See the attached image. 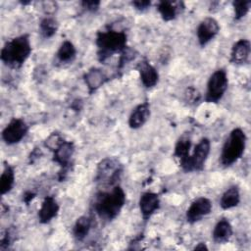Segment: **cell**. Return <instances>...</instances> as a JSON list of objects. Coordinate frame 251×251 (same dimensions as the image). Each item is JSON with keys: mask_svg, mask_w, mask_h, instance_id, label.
Instances as JSON below:
<instances>
[{"mask_svg": "<svg viewBox=\"0 0 251 251\" xmlns=\"http://www.w3.org/2000/svg\"><path fill=\"white\" fill-rule=\"evenodd\" d=\"M83 78L89 93L95 92L108 80V77L105 75V73L98 68H91L90 70H88L84 74Z\"/></svg>", "mask_w": 251, "mask_h": 251, "instance_id": "obj_17", "label": "cell"}, {"mask_svg": "<svg viewBox=\"0 0 251 251\" xmlns=\"http://www.w3.org/2000/svg\"><path fill=\"white\" fill-rule=\"evenodd\" d=\"M91 228V220L86 216H81L76 219L75 226H74V236L76 240L81 241L83 240L86 235L89 233Z\"/></svg>", "mask_w": 251, "mask_h": 251, "instance_id": "obj_22", "label": "cell"}, {"mask_svg": "<svg viewBox=\"0 0 251 251\" xmlns=\"http://www.w3.org/2000/svg\"><path fill=\"white\" fill-rule=\"evenodd\" d=\"M228 80L224 69H219L212 74L207 83L205 100L209 103H217L224 96L227 88Z\"/></svg>", "mask_w": 251, "mask_h": 251, "instance_id": "obj_6", "label": "cell"}, {"mask_svg": "<svg viewBox=\"0 0 251 251\" xmlns=\"http://www.w3.org/2000/svg\"><path fill=\"white\" fill-rule=\"evenodd\" d=\"M126 203V193L120 185H115L108 192H100L96 196L94 209L97 215L104 220H114Z\"/></svg>", "mask_w": 251, "mask_h": 251, "instance_id": "obj_1", "label": "cell"}, {"mask_svg": "<svg viewBox=\"0 0 251 251\" xmlns=\"http://www.w3.org/2000/svg\"><path fill=\"white\" fill-rule=\"evenodd\" d=\"M35 196V194L33 193V192H31V191H28V192H25V194H24V197H23V200L26 203V204H28L32 199H33V197Z\"/></svg>", "mask_w": 251, "mask_h": 251, "instance_id": "obj_30", "label": "cell"}, {"mask_svg": "<svg viewBox=\"0 0 251 251\" xmlns=\"http://www.w3.org/2000/svg\"><path fill=\"white\" fill-rule=\"evenodd\" d=\"M239 201H240L239 189L236 185H232L223 193L220 200V206L224 210H228L236 207Z\"/></svg>", "mask_w": 251, "mask_h": 251, "instance_id": "obj_20", "label": "cell"}, {"mask_svg": "<svg viewBox=\"0 0 251 251\" xmlns=\"http://www.w3.org/2000/svg\"><path fill=\"white\" fill-rule=\"evenodd\" d=\"M64 141H65V140L63 139V137H62V135H61L60 133H58V132H52V133L46 138L44 144H45V146H46L49 150H51V151L54 152Z\"/></svg>", "mask_w": 251, "mask_h": 251, "instance_id": "obj_27", "label": "cell"}, {"mask_svg": "<svg viewBox=\"0 0 251 251\" xmlns=\"http://www.w3.org/2000/svg\"><path fill=\"white\" fill-rule=\"evenodd\" d=\"M81 5L82 7L87 10V11H90V12H95L98 10L99 6H100V1H94V0H91V1H82L81 2Z\"/></svg>", "mask_w": 251, "mask_h": 251, "instance_id": "obj_28", "label": "cell"}, {"mask_svg": "<svg viewBox=\"0 0 251 251\" xmlns=\"http://www.w3.org/2000/svg\"><path fill=\"white\" fill-rule=\"evenodd\" d=\"M28 126L22 119L14 118L2 131V139L8 145L19 143L27 133Z\"/></svg>", "mask_w": 251, "mask_h": 251, "instance_id": "obj_8", "label": "cell"}, {"mask_svg": "<svg viewBox=\"0 0 251 251\" xmlns=\"http://www.w3.org/2000/svg\"><path fill=\"white\" fill-rule=\"evenodd\" d=\"M211 144L208 138H202L195 146L193 153L179 160L181 169L186 173L200 172L204 169L206 160L210 153Z\"/></svg>", "mask_w": 251, "mask_h": 251, "instance_id": "obj_5", "label": "cell"}, {"mask_svg": "<svg viewBox=\"0 0 251 251\" xmlns=\"http://www.w3.org/2000/svg\"><path fill=\"white\" fill-rule=\"evenodd\" d=\"M212 211V202L206 197H199L195 199L186 211V221L189 224H194L204 217L209 215Z\"/></svg>", "mask_w": 251, "mask_h": 251, "instance_id": "obj_9", "label": "cell"}, {"mask_svg": "<svg viewBox=\"0 0 251 251\" xmlns=\"http://www.w3.org/2000/svg\"><path fill=\"white\" fill-rule=\"evenodd\" d=\"M127 35L125 31L107 29L98 31L96 34L97 56L100 62H105L116 53H122L126 48Z\"/></svg>", "mask_w": 251, "mask_h": 251, "instance_id": "obj_3", "label": "cell"}, {"mask_svg": "<svg viewBox=\"0 0 251 251\" xmlns=\"http://www.w3.org/2000/svg\"><path fill=\"white\" fill-rule=\"evenodd\" d=\"M122 172V166L116 159L106 158L99 163L95 179L107 185L115 186L121 177Z\"/></svg>", "mask_w": 251, "mask_h": 251, "instance_id": "obj_7", "label": "cell"}, {"mask_svg": "<svg viewBox=\"0 0 251 251\" xmlns=\"http://www.w3.org/2000/svg\"><path fill=\"white\" fill-rule=\"evenodd\" d=\"M75 152V145L71 141H64L54 152H53V161L57 163L61 168L62 171L60 172V179L65 175L69 165L71 163V159Z\"/></svg>", "mask_w": 251, "mask_h": 251, "instance_id": "obj_11", "label": "cell"}, {"mask_svg": "<svg viewBox=\"0 0 251 251\" xmlns=\"http://www.w3.org/2000/svg\"><path fill=\"white\" fill-rule=\"evenodd\" d=\"M250 42L247 39H239L231 48L230 62L236 65H242L247 63L250 55Z\"/></svg>", "mask_w": 251, "mask_h": 251, "instance_id": "obj_15", "label": "cell"}, {"mask_svg": "<svg viewBox=\"0 0 251 251\" xmlns=\"http://www.w3.org/2000/svg\"><path fill=\"white\" fill-rule=\"evenodd\" d=\"M191 141L188 138H180L175 147V156L179 160L187 157L190 154Z\"/></svg>", "mask_w": 251, "mask_h": 251, "instance_id": "obj_25", "label": "cell"}, {"mask_svg": "<svg viewBox=\"0 0 251 251\" xmlns=\"http://www.w3.org/2000/svg\"><path fill=\"white\" fill-rule=\"evenodd\" d=\"M212 235L214 241L217 243H225L228 241L232 235V227L230 223L225 218L219 220L213 229Z\"/></svg>", "mask_w": 251, "mask_h": 251, "instance_id": "obj_19", "label": "cell"}, {"mask_svg": "<svg viewBox=\"0 0 251 251\" xmlns=\"http://www.w3.org/2000/svg\"><path fill=\"white\" fill-rule=\"evenodd\" d=\"M246 146V135L244 131L236 127L232 129L226 138L221 153V164L229 167L241 158Z\"/></svg>", "mask_w": 251, "mask_h": 251, "instance_id": "obj_4", "label": "cell"}, {"mask_svg": "<svg viewBox=\"0 0 251 251\" xmlns=\"http://www.w3.org/2000/svg\"><path fill=\"white\" fill-rule=\"evenodd\" d=\"M131 5L138 11H145L147 10L150 5H151V2L148 1V0H138V1H132L131 2Z\"/></svg>", "mask_w": 251, "mask_h": 251, "instance_id": "obj_29", "label": "cell"}, {"mask_svg": "<svg viewBox=\"0 0 251 251\" xmlns=\"http://www.w3.org/2000/svg\"><path fill=\"white\" fill-rule=\"evenodd\" d=\"M75 55H76V49L75 45L69 40L64 41L56 53L57 59L64 64L72 63L75 60Z\"/></svg>", "mask_w": 251, "mask_h": 251, "instance_id": "obj_21", "label": "cell"}, {"mask_svg": "<svg viewBox=\"0 0 251 251\" xmlns=\"http://www.w3.org/2000/svg\"><path fill=\"white\" fill-rule=\"evenodd\" d=\"M150 117V105L148 102H143L137 105L129 115L128 126L130 128L136 129L141 127Z\"/></svg>", "mask_w": 251, "mask_h": 251, "instance_id": "obj_14", "label": "cell"}, {"mask_svg": "<svg viewBox=\"0 0 251 251\" xmlns=\"http://www.w3.org/2000/svg\"><path fill=\"white\" fill-rule=\"evenodd\" d=\"M250 5H251L250 1H243V0L233 1L232 6L234 9V19L239 21L242 18H244L249 12Z\"/></svg>", "mask_w": 251, "mask_h": 251, "instance_id": "obj_26", "label": "cell"}, {"mask_svg": "<svg viewBox=\"0 0 251 251\" xmlns=\"http://www.w3.org/2000/svg\"><path fill=\"white\" fill-rule=\"evenodd\" d=\"M208 250V247L206 246V244L205 243H203V242H200V243H198L195 247H194V250Z\"/></svg>", "mask_w": 251, "mask_h": 251, "instance_id": "obj_31", "label": "cell"}, {"mask_svg": "<svg viewBox=\"0 0 251 251\" xmlns=\"http://www.w3.org/2000/svg\"><path fill=\"white\" fill-rule=\"evenodd\" d=\"M15 182L14 169L10 165H6L0 177V191L4 195L11 191Z\"/></svg>", "mask_w": 251, "mask_h": 251, "instance_id": "obj_23", "label": "cell"}, {"mask_svg": "<svg viewBox=\"0 0 251 251\" xmlns=\"http://www.w3.org/2000/svg\"><path fill=\"white\" fill-rule=\"evenodd\" d=\"M137 70L139 73L141 83L146 88L154 87L159 81V74L157 70L147 61H142L138 64Z\"/></svg>", "mask_w": 251, "mask_h": 251, "instance_id": "obj_13", "label": "cell"}, {"mask_svg": "<svg viewBox=\"0 0 251 251\" xmlns=\"http://www.w3.org/2000/svg\"><path fill=\"white\" fill-rule=\"evenodd\" d=\"M58 29V23L55 19L51 17L44 18L39 24V32L42 37L50 38L52 37Z\"/></svg>", "mask_w": 251, "mask_h": 251, "instance_id": "obj_24", "label": "cell"}, {"mask_svg": "<svg viewBox=\"0 0 251 251\" xmlns=\"http://www.w3.org/2000/svg\"><path fill=\"white\" fill-rule=\"evenodd\" d=\"M183 9V3L179 1H160L157 5V10L159 11L162 19L165 22L175 20L180 10Z\"/></svg>", "mask_w": 251, "mask_h": 251, "instance_id": "obj_18", "label": "cell"}, {"mask_svg": "<svg viewBox=\"0 0 251 251\" xmlns=\"http://www.w3.org/2000/svg\"><path fill=\"white\" fill-rule=\"evenodd\" d=\"M160 207V199L158 194L154 192H144L139 198V210L142 217L149 219Z\"/></svg>", "mask_w": 251, "mask_h": 251, "instance_id": "obj_12", "label": "cell"}, {"mask_svg": "<svg viewBox=\"0 0 251 251\" xmlns=\"http://www.w3.org/2000/svg\"><path fill=\"white\" fill-rule=\"evenodd\" d=\"M220 25L218 22L212 18L208 17L202 20L197 27V39L201 46H205L208 44L219 32Z\"/></svg>", "mask_w": 251, "mask_h": 251, "instance_id": "obj_10", "label": "cell"}, {"mask_svg": "<svg viewBox=\"0 0 251 251\" xmlns=\"http://www.w3.org/2000/svg\"><path fill=\"white\" fill-rule=\"evenodd\" d=\"M31 53L30 40L27 34L17 36L5 43L1 49V61L10 68L19 69Z\"/></svg>", "mask_w": 251, "mask_h": 251, "instance_id": "obj_2", "label": "cell"}, {"mask_svg": "<svg viewBox=\"0 0 251 251\" xmlns=\"http://www.w3.org/2000/svg\"><path fill=\"white\" fill-rule=\"evenodd\" d=\"M59 212V205L53 196H46L38 211V221L41 224L51 222Z\"/></svg>", "mask_w": 251, "mask_h": 251, "instance_id": "obj_16", "label": "cell"}]
</instances>
